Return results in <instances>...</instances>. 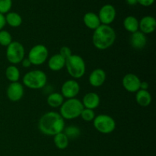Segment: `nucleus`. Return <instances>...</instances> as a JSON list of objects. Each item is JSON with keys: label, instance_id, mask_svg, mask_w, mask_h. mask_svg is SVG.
<instances>
[{"label": "nucleus", "instance_id": "nucleus-29", "mask_svg": "<svg viewBox=\"0 0 156 156\" xmlns=\"http://www.w3.org/2000/svg\"><path fill=\"white\" fill-rule=\"evenodd\" d=\"M59 54L64 58V59H66L67 58L69 57L73 53H72L71 49L69 47H66V46H63L60 48V50H59Z\"/></svg>", "mask_w": 156, "mask_h": 156}, {"label": "nucleus", "instance_id": "nucleus-19", "mask_svg": "<svg viewBox=\"0 0 156 156\" xmlns=\"http://www.w3.org/2000/svg\"><path fill=\"white\" fill-rule=\"evenodd\" d=\"M136 101L140 106L147 107L152 103V94L148 90L140 89L136 92Z\"/></svg>", "mask_w": 156, "mask_h": 156}, {"label": "nucleus", "instance_id": "nucleus-27", "mask_svg": "<svg viewBox=\"0 0 156 156\" xmlns=\"http://www.w3.org/2000/svg\"><path fill=\"white\" fill-rule=\"evenodd\" d=\"M80 117H82L84 121L91 122L94 120V117H95V113H94V110L84 108L81 113Z\"/></svg>", "mask_w": 156, "mask_h": 156}, {"label": "nucleus", "instance_id": "nucleus-10", "mask_svg": "<svg viewBox=\"0 0 156 156\" xmlns=\"http://www.w3.org/2000/svg\"><path fill=\"white\" fill-rule=\"evenodd\" d=\"M98 15V18L101 24L110 25L115 20L117 12H116V9L114 7V5L107 4L101 8Z\"/></svg>", "mask_w": 156, "mask_h": 156}, {"label": "nucleus", "instance_id": "nucleus-33", "mask_svg": "<svg viewBox=\"0 0 156 156\" xmlns=\"http://www.w3.org/2000/svg\"><path fill=\"white\" fill-rule=\"evenodd\" d=\"M149 83L146 82H141L140 84V89L142 90H148L149 89Z\"/></svg>", "mask_w": 156, "mask_h": 156}, {"label": "nucleus", "instance_id": "nucleus-24", "mask_svg": "<svg viewBox=\"0 0 156 156\" xmlns=\"http://www.w3.org/2000/svg\"><path fill=\"white\" fill-rule=\"evenodd\" d=\"M20 71L18 68L15 66L12 65L7 67L5 70V76L6 79L11 82H18L20 79Z\"/></svg>", "mask_w": 156, "mask_h": 156}, {"label": "nucleus", "instance_id": "nucleus-22", "mask_svg": "<svg viewBox=\"0 0 156 156\" xmlns=\"http://www.w3.org/2000/svg\"><path fill=\"white\" fill-rule=\"evenodd\" d=\"M5 18L6 24L12 27H18L22 24V18L17 12H9V13H7L6 16H5Z\"/></svg>", "mask_w": 156, "mask_h": 156}, {"label": "nucleus", "instance_id": "nucleus-17", "mask_svg": "<svg viewBox=\"0 0 156 156\" xmlns=\"http://www.w3.org/2000/svg\"><path fill=\"white\" fill-rule=\"evenodd\" d=\"M83 21L85 25L88 28L94 30L101 24L100 19L98 18V15L91 12H87V13L85 14L83 17Z\"/></svg>", "mask_w": 156, "mask_h": 156}, {"label": "nucleus", "instance_id": "nucleus-34", "mask_svg": "<svg viewBox=\"0 0 156 156\" xmlns=\"http://www.w3.org/2000/svg\"><path fill=\"white\" fill-rule=\"evenodd\" d=\"M126 2L129 5H135L137 4V0H126Z\"/></svg>", "mask_w": 156, "mask_h": 156}, {"label": "nucleus", "instance_id": "nucleus-20", "mask_svg": "<svg viewBox=\"0 0 156 156\" xmlns=\"http://www.w3.org/2000/svg\"><path fill=\"white\" fill-rule=\"evenodd\" d=\"M123 27L130 33H135L139 30V20L136 17L129 15L123 20Z\"/></svg>", "mask_w": 156, "mask_h": 156}, {"label": "nucleus", "instance_id": "nucleus-4", "mask_svg": "<svg viewBox=\"0 0 156 156\" xmlns=\"http://www.w3.org/2000/svg\"><path fill=\"white\" fill-rule=\"evenodd\" d=\"M65 67L69 75L73 79H80L86 71V65L83 58L76 54H72L66 59Z\"/></svg>", "mask_w": 156, "mask_h": 156}, {"label": "nucleus", "instance_id": "nucleus-2", "mask_svg": "<svg viewBox=\"0 0 156 156\" xmlns=\"http://www.w3.org/2000/svg\"><path fill=\"white\" fill-rule=\"evenodd\" d=\"M116 37V32L112 27L110 25L101 24L94 30L92 43L98 50H105L110 48L114 44Z\"/></svg>", "mask_w": 156, "mask_h": 156}, {"label": "nucleus", "instance_id": "nucleus-11", "mask_svg": "<svg viewBox=\"0 0 156 156\" xmlns=\"http://www.w3.org/2000/svg\"><path fill=\"white\" fill-rule=\"evenodd\" d=\"M141 80L136 75L128 73L125 75L122 80V85L126 91L130 93H136L140 89Z\"/></svg>", "mask_w": 156, "mask_h": 156}, {"label": "nucleus", "instance_id": "nucleus-21", "mask_svg": "<svg viewBox=\"0 0 156 156\" xmlns=\"http://www.w3.org/2000/svg\"><path fill=\"white\" fill-rule=\"evenodd\" d=\"M47 104L50 107L53 108H60L64 102V98L60 93L53 92L49 94L47 98Z\"/></svg>", "mask_w": 156, "mask_h": 156}, {"label": "nucleus", "instance_id": "nucleus-23", "mask_svg": "<svg viewBox=\"0 0 156 156\" xmlns=\"http://www.w3.org/2000/svg\"><path fill=\"white\" fill-rule=\"evenodd\" d=\"M69 141V140L63 132L59 133L56 134L53 136V142H54L55 146L57 149H60V150H63L68 147Z\"/></svg>", "mask_w": 156, "mask_h": 156}, {"label": "nucleus", "instance_id": "nucleus-18", "mask_svg": "<svg viewBox=\"0 0 156 156\" xmlns=\"http://www.w3.org/2000/svg\"><path fill=\"white\" fill-rule=\"evenodd\" d=\"M65 66L66 59H64L59 53L53 55L48 60V66L52 71H60L65 67Z\"/></svg>", "mask_w": 156, "mask_h": 156}, {"label": "nucleus", "instance_id": "nucleus-9", "mask_svg": "<svg viewBox=\"0 0 156 156\" xmlns=\"http://www.w3.org/2000/svg\"><path fill=\"white\" fill-rule=\"evenodd\" d=\"M80 91V85L75 79L67 80L61 87V94L64 98H75Z\"/></svg>", "mask_w": 156, "mask_h": 156}, {"label": "nucleus", "instance_id": "nucleus-13", "mask_svg": "<svg viewBox=\"0 0 156 156\" xmlns=\"http://www.w3.org/2000/svg\"><path fill=\"white\" fill-rule=\"evenodd\" d=\"M156 28V20L154 17L147 15L140 21H139V29L140 31L143 32L144 34H149L155 31Z\"/></svg>", "mask_w": 156, "mask_h": 156}, {"label": "nucleus", "instance_id": "nucleus-3", "mask_svg": "<svg viewBox=\"0 0 156 156\" xmlns=\"http://www.w3.org/2000/svg\"><path fill=\"white\" fill-rule=\"evenodd\" d=\"M84 109L82 101L77 98L67 99L60 107L59 114L64 120H73L80 117Z\"/></svg>", "mask_w": 156, "mask_h": 156}, {"label": "nucleus", "instance_id": "nucleus-8", "mask_svg": "<svg viewBox=\"0 0 156 156\" xmlns=\"http://www.w3.org/2000/svg\"><path fill=\"white\" fill-rule=\"evenodd\" d=\"M49 51L47 47L43 44H37L30 50L27 59L32 65L40 66L44 64L48 58Z\"/></svg>", "mask_w": 156, "mask_h": 156}, {"label": "nucleus", "instance_id": "nucleus-1", "mask_svg": "<svg viewBox=\"0 0 156 156\" xmlns=\"http://www.w3.org/2000/svg\"><path fill=\"white\" fill-rule=\"evenodd\" d=\"M38 128L44 135L54 136L56 134L63 132L65 120L59 113L50 111L41 117L38 123Z\"/></svg>", "mask_w": 156, "mask_h": 156}, {"label": "nucleus", "instance_id": "nucleus-5", "mask_svg": "<svg viewBox=\"0 0 156 156\" xmlns=\"http://www.w3.org/2000/svg\"><path fill=\"white\" fill-rule=\"evenodd\" d=\"M47 76L42 70L29 71L23 77V85L30 89H41L46 86Z\"/></svg>", "mask_w": 156, "mask_h": 156}, {"label": "nucleus", "instance_id": "nucleus-32", "mask_svg": "<svg viewBox=\"0 0 156 156\" xmlns=\"http://www.w3.org/2000/svg\"><path fill=\"white\" fill-rule=\"evenodd\" d=\"M5 24H6V22H5V15L0 13V30H2L3 27L5 26Z\"/></svg>", "mask_w": 156, "mask_h": 156}, {"label": "nucleus", "instance_id": "nucleus-7", "mask_svg": "<svg viewBox=\"0 0 156 156\" xmlns=\"http://www.w3.org/2000/svg\"><path fill=\"white\" fill-rule=\"evenodd\" d=\"M25 50L22 44L18 41H12L6 49V58L13 65L21 63L24 58Z\"/></svg>", "mask_w": 156, "mask_h": 156}, {"label": "nucleus", "instance_id": "nucleus-28", "mask_svg": "<svg viewBox=\"0 0 156 156\" xmlns=\"http://www.w3.org/2000/svg\"><path fill=\"white\" fill-rule=\"evenodd\" d=\"M12 6V0H0V13L4 15L10 12Z\"/></svg>", "mask_w": 156, "mask_h": 156}, {"label": "nucleus", "instance_id": "nucleus-14", "mask_svg": "<svg viewBox=\"0 0 156 156\" xmlns=\"http://www.w3.org/2000/svg\"><path fill=\"white\" fill-rule=\"evenodd\" d=\"M107 75L105 70L102 69H96L93 70L89 76L88 82L91 86L94 88H98L104 85L105 80H106Z\"/></svg>", "mask_w": 156, "mask_h": 156}, {"label": "nucleus", "instance_id": "nucleus-12", "mask_svg": "<svg viewBox=\"0 0 156 156\" xmlns=\"http://www.w3.org/2000/svg\"><path fill=\"white\" fill-rule=\"evenodd\" d=\"M7 97L11 101L16 102L21 100L24 96V87L20 82H11L6 91Z\"/></svg>", "mask_w": 156, "mask_h": 156}, {"label": "nucleus", "instance_id": "nucleus-30", "mask_svg": "<svg viewBox=\"0 0 156 156\" xmlns=\"http://www.w3.org/2000/svg\"><path fill=\"white\" fill-rule=\"evenodd\" d=\"M155 0H137V3L144 7H149L154 3Z\"/></svg>", "mask_w": 156, "mask_h": 156}, {"label": "nucleus", "instance_id": "nucleus-25", "mask_svg": "<svg viewBox=\"0 0 156 156\" xmlns=\"http://www.w3.org/2000/svg\"><path fill=\"white\" fill-rule=\"evenodd\" d=\"M63 133L68 137L69 140H75L81 135V129L79 126L75 125H70L64 128Z\"/></svg>", "mask_w": 156, "mask_h": 156}, {"label": "nucleus", "instance_id": "nucleus-31", "mask_svg": "<svg viewBox=\"0 0 156 156\" xmlns=\"http://www.w3.org/2000/svg\"><path fill=\"white\" fill-rule=\"evenodd\" d=\"M21 63L22 65V66L24 67V68H29V67H30L32 66L31 62H30V61L27 58H24L23 60L21 61Z\"/></svg>", "mask_w": 156, "mask_h": 156}, {"label": "nucleus", "instance_id": "nucleus-26", "mask_svg": "<svg viewBox=\"0 0 156 156\" xmlns=\"http://www.w3.org/2000/svg\"><path fill=\"white\" fill-rule=\"evenodd\" d=\"M12 42V34L7 30H0V45L7 47Z\"/></svg>", "mask_w": 156, "mask_h": 156}, {"label": "nucleus", "instance_id": "nucleus-6", "mask_svg": "<svg viewBox=\"0 0 156 156\" xmlns=\"http://www.w3.org/2000/svg\"><path fill=\"white\" fill-rule=\"evenodd\" d=\"M93 125L97 131L102 134H110L116 129V122L112 117L108 114L95 116Z\"/></svg>", "mask_w": 156, "mask_h": 156}, {"label": "nucleus", "instance_id": "nucleus-15", "mask_svg": "<svg viewBox=\"0 0 156 156\" xmlns=\"http://www.w3.org/2000/svg\"><path fill=\"white\" fill-rule=\"evenodd\" d=\"M101 99L98 94L95 92H88L82 98V105L84 108L94 110L100 105Z\"/></svg>", "mask_w": 156, "mask_h": 156}, {"label": "nucleus", "instance_id": "nucleus-16", "mask_svg": "<svg viewBox=\"0 0 156 156\" xmlns=\"http://www.w3.org/2000/svg\"><path fill=\"white\" fill-rule=\"evenodd\" d=\"M130 44L135 50H142L147 44V38L146 34L140 30L133 33L130 37Z\"/></svg>", "mask_w": 156, "mask_h": 156}]
</instances>
